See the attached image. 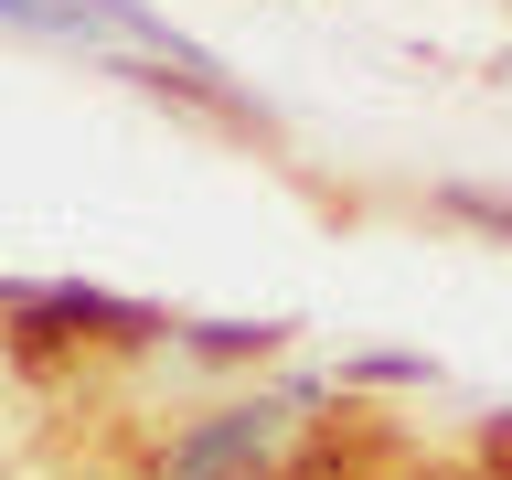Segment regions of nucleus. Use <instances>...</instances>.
<instances>
[{
  "label": "nucleus",
  "mask_w": 512,
  "mask_h": 480,
  "mask_svg": "<svg viewBox=\"0 0 512 480\" xmlns=\"http://www.w3.org/2000/svg\"><path fill=\"white\" fill-rule=\"evenodd\" d=\"M491 459H502V470H512V416H502V427H491Z\"/></svg>",
  "instance_id": "1"
}]
</instances>
